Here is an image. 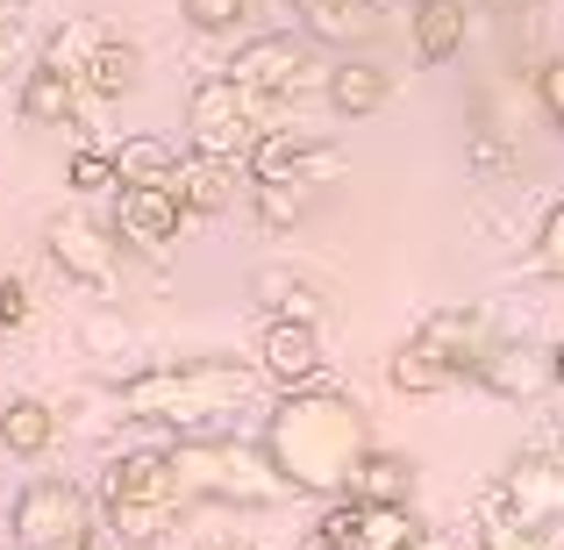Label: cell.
Segmentation results:
<instances>
[{
    "instance_id": "1",
    "label": "cell",
    "mask_w": 564,
    "mask_h": 550,
    "mask_svg": "<svg viewBox=\"0 0 564 550\" xmlns=\"http://www.w3.org/2000/svg\"><path fill=\"white\" fill-rule=\"evenodd\" d=\"M258 436H264V451H272L279 479H286L293 494H307V500H344L350 486H358L365 457L379 451L365 408L350 393H336V386L279 393L272 408H264Z\"/></svg>"
},
{
    "instance_id": "2",
    "label": "cell",
    "mask_w": 564,
    "mask_h": 550,
    "mask_svg": "<svg viewBox=\"0 0 564 550\" xmlns=\"http://www.w3.org/2000/svg\"><path fill=\"white\" fill-rule=\"evenodd\" d=\"M258 393H264V371L236 358H180V365H143L129 379H115L122 422L172 429V443L236 436V414L258 408Z\"/></svg>"
},
{
    "instance_id": "3",
    "label": "cell",
    "mask_w": 564,
    "mask_h": 550,
    "mask_svg": "<svg viewBox=\"0 0 564 550\" xmlns=\"http://www.w3.org/2000/svg\"><path fill=\"white\" fill-rule=\"evenodd\" d=\"M180 508H272L293 486L279 479L264 436H186L172 443Z\"/></svg>"
},
{
    "instance_id": "4",
    "label": "cell",
    "mask_w": 564,
    "mask_h": 550,
    "mask_svg": "<svg viewBox=\"0 0 564 550\" xmlns=\"http://www.w3.org/2000/svg\"><path fill=\"white\" fill-rule=\"evenodd\" d=\"M258 137H264V122H258V94H243L229 72H215V79L193 86V100H186V158L243 165V158L258 151Z\"/></svg>"
},
{
    "instance_id": "5",
    "label": "cell",
    "mask_w": 564,
    "mask_h": 550,
    "mask_svg": "<svg viewBox=\"0 0 564 550\" xmlns=\"http://www.w3.org/2000/svg\"><path fill=\"white\" fill-rule=\"evenodd\" d=\"M100 508L86 500V486L72 479H29L8 508V543L14 550H65V543H94Z\"/></svg>"
},
{
    "instance_id": "6",
    "label": "cell",
    "mask_w": 564,
    "mask_h": 550,
    "mask_svg": "<svg viewBox=\"0 0 564 550\" xmlns=\"http://www.w3.org/2000/svg\"><path fill=\"white\" fill-rule=\"evenodd\" d=\"M229 72L243 94L258 100H279V94H301V86H329V65H315V43L307 36H286V29H264V36H243L229 51Z\"/></svg>"
},
{
    "instance_id": "7",
    "label": "cell",
    "mask_w": 564,
    "mask_h": 550,
    "mask_svg": "<svg viewBox=\"0 0 564 550\" xmlns=\"http://www.w3.org/2000/svg\"><path fill=\"white\" fill-rule=\"evenodd\" d=\"M250 186H293V193H315V186H336L350 172V151L329 137H307V129H264L258 151L243 158Z\"/></svg>"
},
{
    "instance_id": "8",
    "label": "cell",
    "mask_w": 564,
    "mask_h": 550,
    "mask_svg": "<svg viewBox=\"0 0 564 550\" xmlns=\"http://www.w3.org/2000/svg\"><path fill=\"white\" fill-rule=\"evenodd\" d=\"M115 222H94L79 215V207H65V215L43 222V250H51V265L72 279V287L86 293H115V279H122V265H115Z\"/></svg>"
},
{
    "instance_id": "9",
    "label": "cell",
    "mask_w": 564,
    "mask_h": 550,
    "mask_svg": "<svg viewBox=\"0 0 564 550\" xmlns=\"http://www.w3.org/2000/svg\"><path fill=\"white\" fill-rule=\"evenodd\" d=\"M500 515L508 522H522V529H551L564 522V457H551V451H529V457H514L508 472H500Z\"/></svg>"
},
{
    "instance_id": "10",
    "label": "cell",
    "mask_w": 564,
    "mask_h": 550,
    "mask_svg": "<svg viewBox=\"0 0 564 550\" xmlns=\"http://www.w3.org/2000/svg\"><path fill=\"white\" fill-rule=\"evenodd\" d=\"M100 508H180V479H172V443L115 451L108 465H100Z\"/></svg>"
},
{
    "instance_id": "11",
    "label": "cell",
    "mask_w": 564,
    "mask_h": 550,
    "mask_svg": "<svg viewBox=\"0 0 564 550\" xmlns=\"http://www.w3.org/2000/svg\"><path fill=\"white\" fill-rule=\"evenodd\" d=\"M258 371H264V386H272V393H315V386H329V351H322V330L264 322Z\"/></svg>"
},
{
    "instance_id": "12",
    "label": "cell",
    "mask_w": 564,
    "mask_h": 550,
    "mask_svg": "<svg viewBox=\"0 0 564 550\" xmlns=\"http://www.w3.org/2000/svg\"><path fill=\"white\" fill-rule=\"evenodd\" d=\"M180 229H186L180 193H165V186H122L115 193V236H122V244L165 250V244H180Z\"/></svg>"
},
{
    "instance_id": "13",
    "label": "cell",
    "mask_w": 564,
    "mask_h": 550,
    "mask_svg": "<svg viewBox=\"0 0 564 550\" xmlns=\"http://www.w3.org/2000/svg\"><path fill=\"white\" fill-rule=\"evenodd\" d=\"M414 336H422L443 365H457V379H471L479 358L494 351V322H486V308H436V315H422Z\"/></svg>"
},
{
    "instance_id": "14",
    "label": "cell",
    "mask_w": 564,
    "mask_h": 550,
    "mask_svg": "<svg viewBox=\"0 0 564 550\" xmlns=\"http://www.w3.org/2000/svg\"><path fill=\"white\" fill-rule=\"evenodd\" d=\"M471 379L486 386V393L494 400H536L543 386H557V371H551V351H536V344H494L479 358V371H471Z\"/></svg>"
},
{
    "instance_id": "15",
    "label": "cell",
    "mask_w": 564,
    "mask_h": 550,
    "mask_svg": "<svg viewBox=\"0 0 564 550\" xmlns=\"http://www.w3.org/2000/svg\"><path fill=\"white\" fill-rule=\"evenodd\" d=\"M250 293H258L264 322H293V330H322V322H329V293H322L315 279H301V272L264 265V272L250 279Z\"/></svg>"
},
{
    "instance_id": "16",
    "label": "cell",
    "mask_w": 564,
    "mask_h": 550,
    "mask_svg": "<svg viewBox=\"0 0 564 550\" xmlns=\"http://www.w3.org/2000/svg\"><path fill=\"white\" fill-rule=\"evenodd\" d=\"M293 8H301L307 43H329V51H344V57L379 36V8L372 0H293Z\"/></svg>"
},
{
    "instance_id": "17",
    "label": "cell",
    "mask_w": 564,
    "mask_h": 550,
    "mask_svg": "<svg viewBox=\"0 0 564 550\" xmlns=\"http://www.w3.org/2000/svg\"><path fill=\"white\" fill-rule=\"evenodd\" d=\"M322 100H329L344 122H365V115H379L386 100H393V72L372 65V57H336V65H329V86H322Z\"/></svg>"
},
{
    "instance_id": "18",
    "label": "cell",
    "mask_w": 564,
    "mask_h": 550,
    "mask_svg": "<svg viewBox=\"0 0 564 550\" xmlns=\"http://www.w3.org/2000/svg\"><path fill=\"white\" fill-rule=\"evenodd\" d=\"M57 429H65V414H57L51 400H36V393L0 400V451L8 457H43L57 443Z\"/></svg>"
},
{
    "instance_id": "19",
    "label": "cell",
    "mask_w": 564,
    "mask_h": 550,
    "mask_svg": "<svg viewBox=\"0 0 564 550\" xmlns=\"http://www.w3.org/2000/svg\"><path fill=\"white\" fill-rule=\"evenodd\" d=\"M414 494H422V472L408 451H372L350 486V500H365V508H414Z\"/></svg>"
},
{
    "instance_id": "20",
    "label": "cell",
    "mask_w": 564,
    "mask_h": 550,
    "mask_svg": "<svg viewBox=\"0 0 564 550\" xmlns=\"http://www.w3.org/2000/svg\"><path fill=\"white\" fill-rule=\"evenodd\" d=\"M79 94H86V86H72L65 72L36 65V72L22 79V94H14V115H22L29 129H65V122H72V108H79Z\"/></svg>"
},
{
    "instance_id": "21",
    "label": "cell",
    "mask_w": 564,
    "mask_h": 550,
    "mask_svg": "<svg viewBox=\"0 0 564 550\" xmlns=\"http://www.w3.org/2000/svg\"><path fill=\"white\" fill-rule=\"evenodd\" d=\"M115 172H122V186H165V193H180L186 158L172 151L165 137H122V143H115Z\"/></svg>"
},
{
    "instance_id": "22",
    "label": "cell",
    "mask_w": 564,
    "mask_h": 550,
    "mask_svg": "<svg viewBox=\"0 0 564 550\" xmlns=\"http://www.w3.org/2000/svg\"><path fill=\"white\" fill-rule=\"evenodd\" d=\"M100 36H108V22H94V14H65V22L51 29V43H43V57H36V65L65 72L72 86H86V72H94V51H100Z\"/></svg>"
},
{
    "instance_id": "23",
    "label": "cell",
    "mask_w": 564,
    "mask_h": 550,
    "mask_svg": "<svg viewBox=\"0 0 564 550\" xmlns=\"http://www.w3.org/2000/svg\"><path fill=\"white\" fill-rule=\"evenodd\" d=\"M457 51H465V0H422L414 8V57L451 65Z\"/></svg>"
},
{
    "instance_id": "24",
    "label": "cell",
    "mask_w": 564,
    "mask_h": 550,
    "mask_svg": "<svg viewBox=\"0 0 564 550\" xmlns=\"http://www.w3.org/2000/svg\"><path fill=\"white\" fill-rule=\"evenodd\" d=\"M386 386H393V393H443V386H457V365H443L436 351L422 344V336H408V344L393 351V358H386Z\"/></svg>"
},
{
    "instance_id": "25",
    "label": "cell",
    "mask_w": 564,
    "mask_h": 550,
    "mask_svg": "<svg viewBox=\"0 0 564 550\" xmlns=\"http://www.w3.org/2000/svg\"><path fill=\"white\" fill-rule=\"evenodd\" d=\"M137 79H143V51L108 29L100 51H94V72H86V94L94 100H122V94H137Z\"/></svg>"
},
{
    "instance_id": "26",
    "label": "cell",
    "mask_w": 564,
    "mask_h": 550,
    "mask_svg": "<svg viewBox=\"0 0 564 550\" xmlns=\"http://www.w3.org/2000/svg\"><path fill=\"white\" fill-rule=\"evenodd\" d=\"M180 201L186 215H221L236 201V165H215V158H186L180 172Z\"/></svg>"
},
{
    "instance_id": "27",
    "label": "cell",
    "mask_w": 564,
    "mask_h": 550,
    "mask_svg": "<svg viewBox=\"0 0 564 550\" xmlns=\"http://www.w3.org/2000/svg\"><path fill=\"white\" fill-rule=\"evenodd\" d=\"M301 550H372L365 543V500H322V515H315V529H307V543Z\"/></svg>"
},
{
    "instance_id": "28",
    "label": "cell",
    "mask_w": 564,
    "mask_h": 550,
    "mask_svg": "<svg viewBox=\"0 0 564 550\" xmlns=\"http://www.w3.org/2000/svg\"><path fill=\"white\" fill-rule=\"evenodd\" d=\"M65 186L79 201H100V193H122V172H115V151H79L65 165Z\"/></svg>"
},
{
    "instance_id": "29",
    "label": "cell",
    "mask_w": 564,
    "mask_h": 550,
    "mask_svg": "<svg viewBox=\"0 0 564 550\" xmlns=\"http://www.w3.org/2000/svg\"><path fill=\"white\" fill-rule=\"evenodd\" d=\"M186 22L200 29V36H243L250 0H186Z\"/></svg>"
},
{
    "instance_id": "30",
    "label": "cell",
    "mask_w": 564,
    "mask_h": 550,
    "mask_svg": "<svg viewBox=\"0 0 564 550\" xmlns=\"http://www.w3.org/2000/svg\"><path fill=\"white\" fill-rule=\"evenodd\" d=\"M422 529H414V508H365V543L372 550H408Z\"/></svg>"
},
{
    "instance_id": "31",
    "label": "cell",
    "mask_w": 564,
    "mask_h": 550,
    "mask_svg": "<svg viewBox=\"0 0 564 550\" xmlns=\"http://www.w3.org/2000/svg\"><path fill=\"white\" fill-rule=\"evenodd\" d=\"M529 272H543V279H564V201H551V215H543L536 244H529Z\"/></svg>"
},
{
    "instance_id": "32",
    "label": "cell",
    "mask_w": 564,
    "mask_h": 550,
    "mask_svg": "<svg viewBox=\"0 0 564 550\" xmlns=\"http://www.w3.org/2000/svg\"><path fill=\"white\" fill-rule=\"evenodd\" d=\"M465 165L479 172V180H508V172H514V151H508V137H494V129H479V137L465 143Z\"/></svg>"
},
{
    "instance_id": "33",
    "label": "cell",
    "mask_w": 564,
    "mask_h": 550,
    "mask_svg": "<svg viewBox=\"0 0 564 550\" xmlns=\"http://www.w3.org/2000/svg\"><path fill=\"white\" fill-rule=\"evenodd\" d=\"M307 215V193H293V186H258V222L264 229H286V222H301Z\"/></svg>"
},
{
    "instance_id": "34",
    "label": "cell",
    "mask_w": 564,
    "mask_h": 550,
    "mask_svg": "<svg viewBox=\"0 0 564 550\" xmlns=\"http://www.w3.org/2000/svg\"><path fill=\"white\" fill-rule=\"evenodd\" d=\"M29 315H36V293H29V279L0 272V330H22Z\"/></svg>"
},
{
    "instance_id": "35",
    "label": "cell",
    "mask_w": 564,
    "mask_h": 550,
    "mask_svg": "<svg viewBox=\"0 0 564 550\" xmlns=\"http://www.w3.org/2000/svg\"><path fill=\"white\" fill-rule=\"evenodd\" d=\"M479 550H557L551 537H543V529H522V522H494L479 537Z\"/></svg>"
},
{
    "instance_id": "36",
    "label": "cell",
    "mask_w": 564,
    "mask_h": 550,
    "mask_svg": "<svg viewBox=\"0 0 564 550\" xmlns=\"http://www.w3.org/2000/svg\"><path fill=\"white\" fill-rule=\"evenodd\" d=\"M536 100H543V115H551V129L564 137V57H551V65L536 72Z\"/></svg>"
},
{
    "instance_id": "37",
    "label": "cell",
    "mask_w": 564,
    "mask_h": 550,
    "mask_svg": "<svg viewBox=\"0 0 564 550\" xmlns=\"http://www.w3.org/2000/svg\"><path fill=\"white\" fill-rule=\"evenodd\" d=\"M14 57H22V22H8V14H0V79L14 72Z\"/></svg>"
},
{
    "instance_id": "38",
    "label": "cell",
    "mask_w": 564,
    "mask_h": 550,
    "mask_svg": "<svg viewBox=\"0 0 564 550\" xmlns=\"http://www.w3.org/2000/svg\"><path fill=\"white\" fill-rule=\"evenodd\" d=\"M408 550H457V543H451V537H443V529H422V537H414Z\"/></svg>"
},
{
    "instance_id": "39",
    "label": "cell",
    "mask_w": 564,
    "mask_h": 550,
    "mask_svg": "<svg viewBox=\"0 0 564 550\" xmlns=\"http://www.w3.org/2000/svg\"><path fill=\"white\" fill-rule=\"evenodd\" d=\"M536 0H486V14H529Z\"/></svg>"
},
{
    "instance_id": "40",
    "label": "cell",
    "mask_w": 564,
    "mask_h": 550,
    "mask_svg": "<svg viewBox=\"0 0 564 550\" xmlns=\"http://www.w3.org/2000/svg\"><path fill=\"white\" fill-rule=\"evenodd\" d=\"M29 8H36V0H0V14H8V22H22Z\"/></svg>"
},
{
    "instance_id": "41",
    "label": "cell",
    "mask_w": 564,
    "mask_h": 550,
    "mask_svg": "<svg viewBox=\"0 0 564 550\" xmlns=\"http://www.w3.org/2000/svg\"><path fill=\"white\" fill-rule=\"evenodd\" d=\"M551 371H557V386H564V336L551 344Z\"/></svg>"
},
{
    "instance_id": "42",
    "label": "cell",
    "mask_w": 564,
    "mask_h": 550,
    "mask_svg": "<svg viewBox=\"0 0 564 550\" xmlns=\"http://www.w3.org/2000/svg\"><path fill=\"white\" fill-rule=\"evenodd\" d=\"M207 550H243V543H207Z\"/></svg>"
},
{
    "instance_id": "43",
    "label": "cell",
    "mask_w": 564,
    "mask_h": 550,
    "mask_svg": "<svg viewBox=\"0 0 564 550\" xmlns=\"http://www.w3.org/2000/svg\"><path fill=\"white\" fill-rule=\"evenodd\" d=\"M65 550H100V543H65Z\"/></svg>"
},
{
    "instance_id": "44",
    "label": "cell",
    "mask_w": 564,
    "mask_h": 550,
    "mask_svg": "<svg viewBox=\"0 0 564 550\" xmlns=\"http://www.w3.org/2000/svg\"><path fill=\"white\" fill-rule=\"evenodd\" d=\"M557 550H564V543H557Z\"/></svg>"
}]
</instances>
